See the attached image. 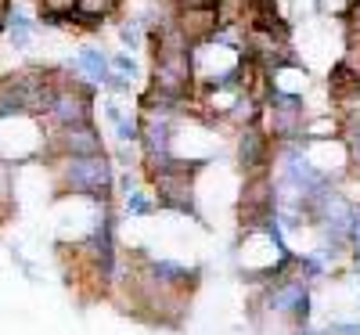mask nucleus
I'll use <instances>...</instances> for the list:
<instances>
[{"mask_svg":"<svg viewBox=\"0 0 360 335\" xmlns=\"http://www.w3.org/2000/svg\"><path fill=\"white\" fill-rule=\"evenodd\" d=\"M54 173V188L62 195H76V198H94V202H112L115 191V166L108 156H83V159H54L51 163Z\"/></svg>","mask_w":360,"mask_h":335,"instance_id":"obj_1","label":"nucleus"},{"mask_svg":"<svg viewBox=\"0 0 360 335\" xmlns=\"http://www.w3.org/2000/svg\"><path fill=\"white\" fill-rule=\"evenodd\" d=\"M202 166L188 163V159H169L162 170L148 173L152 177V198H155V209H169V213H180V217H191L202 224V209H198V191H195V177H198Z\"/></svg>","mask_w":360,"mask_h":335,"instance_id":"obj_2","label":"nucleus"},{"mask_svg":"<svg viewBox=\"0 0 360 335\" xmlns=\"http://www.w3.org/2000/svg\"><path fill=\"white\" fill-rule=\"evenodd\" d=\"M191 51H155V65H152V87L166 90V94L188 98L191 90Z\"/></svg>","mask_w":360,"mask_h":335,"instance_id":"obj_3","label":"nucleus"},{"mask_svg":"<svg viewBox=\"0 0 360 335\" xmlns=\"http://www.w3.org/2000/svg\"><path fill=\"white\" fill-rule=\"evenodd\" d=\"M141 267H144V274H148V278H152L155 285L176 289V292H188V296H191V292L198 289V282H202V267H198V263L188 267V263L169 260V256H144Z\"/></svg>","mask_w":360,"mask_h":335,"instance_id":"obj_4","label":"nucleus"},{"mask_svg":"<svg viewBox=\"0 0 360 335\" xmlns=\"http://www.w3.org/2000/svg\"><path fill=\"white\" fill-rule=\"evenodd\" d=\"M270 151H274V141L266 137V130L259 123H249L238 130V163H242L245 177L270 170Z\"/></svg>","mask_w":360,"mask_h":335,"instance_id":"obj_5","label":"nucleus"},{"mask_svg":"<svg viewBox=\"0 0 360 335\" xmlns=\"http://www.w3.org/2000/svg\"><path fill=\"white\" fill-rule=\"evenodd\" d=\"M173 22H176V29L184 33V40L191 47L205 44L209 37L217 33V11H213V4H205V8H184V11H176Z\"/></svg>","mask_w":360,"mask_h":335,"instance_id":"obj_6","label":"nucleus"},{"mask_svg":"<svg viewBox=\"0 0 360 335\" xmlns=\"http://www.w3.org/2000/svg\"><path fill=\"white\" fill-rule=\"evenodd\" d=\"M303 123H307L303 108H266V137L278 141V144L295 141L303 134Z\"/></svg>","mask_w":360,"mask_h":335,"instance_id":"obj_7","label":"nucleus"},{"mask_svg":"<svg viewBox=\"0 0 360 335\" xmlns=\"http://www.w3.org/2000/svg\"><path fill=\"white\" fill-rule=\"evenodd\" d=\"M335 87H360V33H349V44L335 65Z\"/></svg>","mask_w":360,"mask_h":335,"instance_id":"obj_8","label":"nucleus"},{"mask_svg":"<svg viewBox=\"0 0 360 335\" xmlns=\"http://www.w3.org/2000/svg\"><path fill=\"white\" fill-rule=\"evenodd\" d=\"M90 83H98V87H105L108 83V76H112V69H108V54H101L98 47H83L79 54H76V62H72Z\"/></svg>","mask_w":360,"mask_h":335,"instance_id":"obj_9","label":"nucleus"},{"mask_svg":"<svg viewBox=\"0 0 360 335\" xmlns=\"http://www.w3.org/2000/svg\"><path fill=\"white\" fill-rule=\"evenodd\" d=\"M295 270L299 278H307V285H317V282H328V256L324 253H295Z\"/></svg>","mask_w":360,"mask_h":335,"instance_id":"obj_10","label":"nucleus"},{"mask_svg":"<svg viewBox=\"0 0 360 335\" xmlns=\"http://www.w3.org/2000/svg\"><path fill=\"white\" fill-rule=\"evenodd\" d=\"M4 33H8L11 47H25L29 40H33V18H29V11L8 4V25H4Z\"/></svg>","mask_w":360,"mask_h":335,"instance_id":"obj_11","label":"nucleus"},{"mask_svg":"<svg viewBox=\"0 0 360 335\" xmlns=\"http://www.w3.org/2000/svg\"><path fill=\"white\" fill-rule=\"evenodd\" d=\"M335 108H339V123H356L360 119V87H335Z\"/></svg>","mask_w":360,"mask_h":335,"instance_id":"obj_12","label":"nucleus"},{"mask_svg":"<svg viewBox=\"0 0 360 335\" xmlns=\"http://www.w3.org/2000/svg\"><path fill=\"white\" fill-rule=\"evenodd\" d=\"M217 25H238L249 15V0H213Z\"/></svg>","mask_w":360,"mask_h":335,"instance_id":"obj_13","label":"nucleus"},{"mask_svg":"<svg viewBox=\"0 0 360 335\" xmlns=\"http://www.w3.org/2000/svg\"><path fill=\"white\" fill-rule=\"evenodd\" d=\"M339 141L346 148L349 170H356L360 166V119H356V123H339Z\"/></svg>","mask_w":360,"mask_h":335,"instance_id":"obj_14","label":"nucleus"},{"mask_svg":"<svg viewBox=\"0 0 360 335\" xmlns=\"http://www.w3.org/2000/svg\"><path fill=\"white\" fill-rule=\"evenodd\" d=\"M123 198H127V213H130V217H152V213H155V198L148 195L144 188H134Z\"/></svg>","mask_w":360,"mask_h":335,"instance_id":"obj_15","label":"nucleus"},{"mask_svg":"<svg viewBox=\"0 0 360 335\" xmlns=\"http://www.w3.org/2000/svg\"><path fill=\"white\" fill-rule=\"evenodd\" d=\"M108 69H112L115 76H123L127 83H134V80L141 76V69H137V62H134V54H127V51L112 54V58H108Z\"/></svg>","mask_w":360,"mask_h":335,"instance_id":"obj_16","label":"nucleus"},{"mask_svg":"<svg viewBox=\"0 0 360 335\" xmlns=\"http://www.w3.org/2000/svg\"><path fill=\"white\" fill-rule=\"evenodd\" d=\"M112 127H115V137L123 141V144H137V137H141V123H137V115H119V119H112Z\"/></svg>","mask_w":360,"mask_h":335,"instance_id":"obj_17","label":"nucleus"},{"mask_svg":"<svg viewBox=\"0 0 360 335\" xmlns=\"http://www.w3.org/2000/svg\"><path fill=\"white\" fill-rule=\"evenodd\" d=\"M119 37H123V44L134 51V47H141L144 44V18H130V22H123L119 25Z\"/></svg>","mask_w":360,"mask_h":335,"instance_id":"obj_18","label":"nucleus"},{"mask_svg":"<svg viewBox=\"0 0 360 335\" xmlns=\"http://www.w3.org/2000/svg\"><path fill=\"white\" fill-rule=\"evenodd\" d=\"M76 11V0H40V15H58V18H69Z\"/></svg>","mask_w":360,"mask_h":335,"instance_id":"obj_19","label":"nucleus"},{"mask_svg":"<svg viewBox=\"0 0 360 335\" xmlns=\"http://www.w3.org/2000/svg\"><path fill=\"white\" fill-rule=\"evenodd\" d=\"M324 335H360V321H332Z\"/></svg>","mask_w":360,"mask_h":335,"instance_id":"obj_20","label":"nucleus"},{"mask_svg":"<svg viewBox=\"0 0 360 335\" xmlns=\"http://www.w3.org/2000/svg\"><path fill=\"white\" fill-rule=\"evenodd\" d=\"M346 238H349V249H353V246H360V202H356V206H353V213H349Z\"/></svg>","mask_w":360,"mask_h":335,"instance_id":"obj_21","label":"nucleus"},{"mask_svg":"<svg viewBox=\"0 0 360 335\" xmlns=\"http://www.w3.org/2000/svg\"><path fill=\"white\" fill-rule=\"evenodd\" d=\"M176 11H184V8H205V4H213V0H173Z\"/></svg>","mask_w":360,"mask_h":335,"instance_id":"obj_22","label":"nucleus"},{"mask_svg":"<svg viewBox=\"0 0 360 335\" xmlns=\"http://www.w3.org/2000/svg\"><path fill=\"white\" fill-rule=\"evenodd\" d=\"M349 173H353V177H356V180H360V166H356V170H349Z\"/></svg>","mask_w":360,"mask_h":335,"instance_id":"obj_23","label":"nucleus"},{"mask_svg":"<svg viewBox=\"0 0 360 335\" xmlns=\"http://www.w3.org/2000/svg\"><path fill=\"white\" fill-rule=\"evenodd\" d=\"M356 285H360V278H356Z\"/></svg>","mask_w":360,"mask_h":335,"instance_id":"obj_24","label":"nucleus"}]
</instances>
